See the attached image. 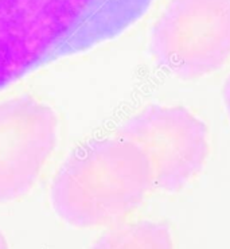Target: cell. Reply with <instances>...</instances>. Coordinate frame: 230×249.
<instances>
[{"mask_svg": "<svg viewBox=\"0 0 230 249\" xmlns=\"http://www.w3.org/2000/svg\"><path fill=\"white\" fill-rule=\"evenodd\" d=\"M152 187L145 154L117 136L92 140L70 154L55 175L52 202L70 225H105L129 214Z\"/></svg>", "mask_w": 230, "mask_h": 249, "instance_id": "obj_2", "label": "cell"}, {"mask_svg": "<svg viewBox=\"0 0 230 249\" xmlns=\"http://www.w3.org/2000/svg\"><path fill=\"white\" fill-rule=\"evenodd\" d=\"M224 101H225V105H226V109H228V113H229V117H230V75H229V78L226 80V82H225Z\"/></svg>", "mask_w": 230, "mask_h": 249, "instance_id": "obj_7", "label": "cell"}, {"mask_svg": "<svg viewBox=\"0 0 230 249\" xmlns=\"http://www.w3.org/2000/svg\"><path fill=\"white\" fill-rule=\"evenodd\" d=\"M57 116L30 94L0 104V202L33 187L55 147Z\"/></svg>", "mask_w": 230, "mask_h": 249, "instance_id": "obj_5", "label": "cell"}, {"mask_svg": "<svg viewBox=\"0 0 230 249\" xmlns=\"http://www.w3.org/2000/svg\"><path fill=\"white\" fill-rule=\"evenodd\" d=\"M152 0H0V90L53 61L113 39Z\"/></svg>", "mask_w": 230, "mask_h": 249, "instance_id": "obj_1", "label": "cell"}, {"mask_svg": "<svg viewBox=\"0 0 230 249\" xmlns=\"http://www.w3.org/2000/svg\"><path fill=\"white\" fill-rule=\"evenodd\" d=\"M150 50L159 68L183 80L215 71L230 57V0H171Z\"/></svg>", "mask_w": 230, "mask_h": 249, "instance_id": "obj_3", "label": "cell"}, {"mask_svg": "<svg viewBox=\"0 0 230 249\" xmlns=\"http://www.w3.org/2000/svg\"><path fill=\"white\" fill-rule=\"evenodd\" d=\"M92 249H174L166 222L139 221L124 224L103 234Z\"/></svg>", "mask_w": 230, "mask_h": 249, "instance_id": "obj_6", "label": "cell"}, {"mask_svg": "<svg viewBox=\"0 0 230 249\" xmlns=\"http://www.w3.org/2000/svg\"><path fill=\"white\" fill-rule=\"evenodd\" d=\"M117 136L145 154L154 186L178 191L201 171L207 157L205 123L183 107L150 105L124 123Z\"/></svg>", "mask_w": 230, "mask_h": 249, "instance_id": "obj_4", "label": "cell"}, {"mask_svg": "<svg viewBox=\"0 0 230 249\" xmlns=\"http://www.w3.org/2000/svg\"><path fill=\"white\" fill-rule=\"evenodd\" d=\"M0 249H8V245H7V241L4 236L0 233Z\"/></svg>", "mask_w": 230, "mask_h": 249, "instance_id": "obj_8", "label": "cell"}]
</instances>
